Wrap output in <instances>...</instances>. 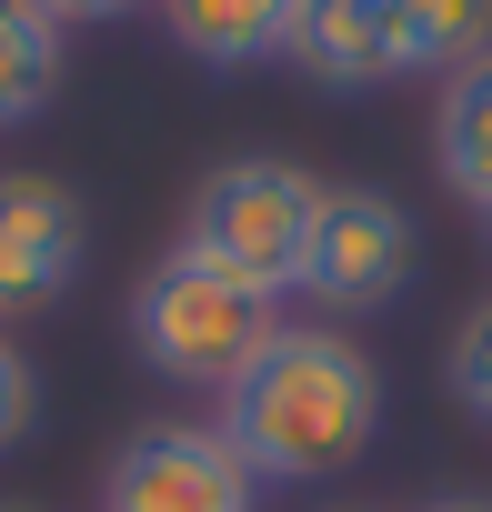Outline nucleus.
I'll return each mask as SVG.
<instances>
[{"label":"nucleus","mask_w":492,"mask_h":512,"mask_svg":"<svg viewBox=\"0 0 492 512\" xmlns=\"http://www.w3.org/2000/svg\"><path fill=\"white\" fill-rule=\"evenodd\" d=\"M61 91V21L31 0H0V131L41 121Z\"/></svg>","instance_id":"nucleus-11"},{"label":"nucleus","mask_w":492,"mask_h":512,"mask_svg":"<svg viewBox=\"0 0 492 512\" xmlns=\"http://www.w3.org/2000/svg\"><path fill=\"white\" fill-rule=\"evenodd\" d=\"M272 332H282L272 302L241 292V282L211 272V262H191V251H171V262L141 272V292H131V342H141V362L171 372V382H211V392H231Z\"/></svg>","instance_id":"nucleus-3"},{"label":"nucleus","mask_w":492,"mask_h":512,"mask_svg":"<svg viewBox=\"0 0 492 512\" xmlns=\"http://www.w3.org/2000/svg\"><path fill=\"white\" fill-rule=\"evenodd\" d=\"M322 91H372L392 81V21H382V0H302L292 11V41H282Z\"/></svg>","instance_id":"nucleus-7"},{"label":"nucleus","mask_w":492,"mask_h":512,"mask_svg":"<svg viewBox=\"0 0 492 512\" xmlns=\"http://www.w3.org/2000/svg\"><path fill=\"white\" fill-rule=\"evenodd\" d=\"M482 231H492V201H482Z\"/></svg>","instance_id":"nucleus-16"},{"label":"nucleus","mask_w":492,"mask_h":512,"mask_svg":"<svg viewBox=\"0 0 492 512\" xmlns=\"http://www.w3.org/2000/svg\"><path fill=\"white\" fill-rule=\"evenodd\" d=\"M432 161L462 201H492V51L462 61L442 81V111H432Z\"/></svg>","instance_id":"nucleus-9"},{"label":"nucleus","mask_w":492,"mask_h":512,"mask_svg":"<svg viewBox=\"0 0 492 512\" xmlns=\"http://www.w3.org/2000/svg\"><path fill=\"white\" fill-rule=\"evenodd\" d=\"M372 432H382V372L312 322H282L252 352V372L221 392V442L241 452L252 482H322L362 462Z\"/></svg>","instance_id":"nucleus-1"},{"label":"nucleus","mask_w":492,"mask_h":512,"mask_svg":"<svg viewBox=\"0 0 492 512\" xmlns=\"http://www.w3.org/2000/svg\"><path fill=\"white\" fill-rule=\"evenodd\" d=\"M292 11L302 0H161L171 41L201 61V71H252L292 41Z\"/></svg>","instance_id":"nucleus-8"},{"label":"nucleus","mask_w":492,"mask_h":512,"mask_svg":"<svg viewBox=\"0 0 492 512\" xmlns=\"http://www.w3.org/2000/svg\"><path fill=\"white\" fill-rule=\"evenodd\" d=\"M81 282V201L41 171H0V322L51 312Z\"/></svg>","instance_id":"nucleus-6"},{"label":"nucleus","mask_w":492,"mask_h":512,"mask_svg":"<svg viewBox=\"0 0 492 512\" xmlns=\"http://www.w3.org/2000/svg\"><path fill=\"white\" fill-rule=\"evenodd\" d=\"M422 512H492V502H482V492H432Z\"/></svg>","instance_id":"nucleus-15"},{"label":"nucleus","mask_w":492,"mask_h":512,"mask_svg":"<svg viewBox=\"0 0 492 512\" xmlns=\"http://www.w3.org/2000/svg\"><path fill=\"white\" fill-rule=\"evenodd\" d=\"M312 221H322V181L302 161H221L201 191H191V221H181V251L211 272H231L241 292H302V251H312Z\"/></svg>","instance_id":"nucleus-2"},{"label":"nucleus","mask_w":492,"mask_h":512,"mask_svg":"<svg viewBox=\"0 0 492 512\" xmlns=\"http://www.w3.org/2000/svg\"><path fill=\"white\" fill-rule=\"evenodd\" d=\"M442 382H452V402H462L472 422H492V302L462 312V332H452V352H442Z\"/></svg>","instance_id":"nucleus-12"},{"label":"nucleus","mask_w":492,"mask_h":512,"mask_svg":"<svg viewBox=\"0 0 492 512\" xmlns=\"http://www.w3.org/2000/svg\"><path fill=\"white\" fill-rule=\"evenodd\" d=\"M31 11H51L61 31H81V21H131L141 0H31Z\"/></svg>","instance_id":"nucleus-14"},{"label":"nucleus","mask_w":492,"mask_h":512,"mask_svg":"<svg viewBox=\"0 0 492 512\" xmlns=\"http://www.w3.org/2000/svg\"><path fill=\"white\" fill-rule=\"evenodd\" d=\"M412 282V211L392 191H322L312 251H302V292L342 302V312H382Z\"/></svg>","instance_id":"nucleus-5"},{"label":"nucleus","mask_w":492,"mask_h":512,"mask_svg":"<svg viewBox=\"0 0 492 512\" xmlns=\"http://www.w3.org/2000/svg\"><path fill=\"white\" fill-rule=\"evenodd\" d=\"M11 512H21V502H11Z\"/></svg>","instance_id":"nucleus-17"},{"label":"nucleus","mask_w":492,"mask_h":512,"mask_svg":"<svg viewBox=\"0 0 492 512\" xmlns=\"http://www.w3.org/2000/svg\"><path fill=\"white\" fill-rule=\"evenodd\" d=\"M382 21H392V61L402 71H462L492 51V0H382Z\"/></svg>","instance_id":"nucleus-10"},{"label":"nucleus","mask_w":492,"mask_h":512,"mask_svg":"<svg viewBox=\"0 0 492 512\" xmlns=\"http://www.w3.org/2000/svg\"><path fill=\"white\" fill-rule=\"evenodd\" d=\"M252 472L221 442V422H151L121 442L111 482H101V512H252Z\"/></svg>","instance_id":"nucleus-4"},{"label":"nucleus","mask_w":492,"mask_h":512,"mask_svg":"<svg viewBox=\"0 0 492 512\" xmlns=\"http://www.w3.org/2000/svg\"><path fill=\"white\" fill-rule=\"evenodd\" d=\"M41 422V372L21 362V342H0V452H21Z\"/></svg>","instance_id":"nucleus-13"}]
</instances>
